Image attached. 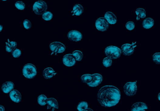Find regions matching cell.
Returning a JSON list of instances; mask_svg holds the SVG:
<instances>
[{
  "instance_id": "6da1fadb",
  "label": "cell",
  "mask_w": 160,
  "mask_h": 111,
  "mask_svg": "<svg viewBox=\"0 0 160 111\" xmlns=\"http://www.w3.org/2000/svg\"><path fill=\"white\" fill-rule=\"evenodd\" d=\"M98 99L103 106L111 107L119 103L121 99V94L120 90L116 86H104L99 89Z\"/></svg>"
},
{
  "instance_id": "7a4b0ae2",
  "label": "cell",
  "mask_w": 160,
  "mask_h": 111,
  "mask_svg": "<svg viewBox=\"0 0 160 111\" xmlns=\"http://www.w3.org/2000/svg\"><path fill=\"white\" fill-rule=\"evenodd\" d=\"M81 79L90 87H95L101 84L103 81V76L100 73L86 74L81 76Z\"/></svg>"
},
{
  "instance_id": "3957f363",
  "label": "cell",
  "mask_w": 160,
  "mask_h": 111,
  "mask_svg": "<svg viewBox=\"0 0 160 111\" xmlns=\"http://www.w3.org/2000/svg\"><path fill=\"white\" fill-rule=\"evenodd\" d=\"M23 74L27 79H32L37 74V70L35 66L31 63H28L23 68Z\"/></svg>"
},
{
  "instance_id": "277c9868",
  "label": "cell",
  "mask_w": 160,
  "mask_h": 111,
  "mask_svg": "<svg viewBox=\"0 0 160 111\" xmlns=\"http://www.w3.org/2000/svg\"><path fill=\"white\" fill-rule=\"evenodd\" d=\"M104 51L107 57L113 59H118L120 56L121 53V49L118 47L115 46H108L107 48H106Z\"/></svg>"
},
{
  "instance_id": "5b68a950",
  "label": "cell",
  "mask_w": 160,
  "mask_h": 111,
  "mask_svg": "<svg viewBox=\"0 0 160 111\" xmlns=\"http://www.w3.org/2000/svg\"><path fill=\"white\" fill-rule=\"evenodd\" d=\"M48 8L47 3L44 1H37L33 5V10L37 15H42Z\"/></svg>"
},
{
  "instance_id": "8992f818",
  "label": "cell",
  "mask_w": 160,
  "mask_h": 111,
  "mask_svg": "<svg viewBox=\"0 0 160 111\" xmlns=\"http://www.w3.org/2000/svg\"><path fill=\"white\" fill-rule=\"evenodd\" d=\"M137 83L136 81H130L124 84L123 87V90L126 96H132L136 94L137 91Z\"/></svg>"
},
{
  "instance_id": "52a82bcc",
  "label": "cell",
  "mask_w": 160,
  "mask_h": 111,
  "mask_svg": "<svg viewBox=\"0 0 160 111\" xmlns=\"http://www.w3.org/2000/svg\"><path fill=\"white\" fill-rule=\"evenodd\" d=\"M49 49L53 53L60 54L65 51L66 46L65 44L61 42H53L49 44Z\"/></svg>"
},
{
  "instance_id": "ba28073f",
  "label": "cell",
  "mask_w": 160,
  "mask_h": 111,
  "mask_svg": "<svg viewBox=\"0 0 160 111\" xmlns=\"http://www.w3.org/2000/svg\"><path fill=\"white\" fill-rule=\"evenodd\" d=\"M97 29L100 31H105L109 28V24L104 18H99L97 19L95 23Z\"/></svg>"
},
{
  "instance_id": "9c48e42d",
  "label": "cell",
  "mask_w": 160,
  "mask_h": 111,
  "mask_svg": "<svg viewBox=\"0 0 160 111\" xmlns=\"http://www.w3.org/2000/svg\"><path fill=\"white\" fill-rule=\"evenodd\" d=\"M63 63L67 67H72L76 63V59L73 57V54H67L63 58Z\"/></svg>"
},
{
  "instance_id": "30bf717a",
  "label": "cell",
  "mask_w": 160,
  "mask_h": 111,
  "mask_svg": "<svg viewBox=\"0 0 160 111\" xmlns=\"http://www.w3.org/2000/svg\"><path fill=\"white\" fill-rule=\"evenodd\" d=\"M68 38L73 41L78 42L81 40L82 39V35L81 33L77 31V30H71L70 31L68 34Z\"/></svg>"
},
{
  "instance_id": "8fae6325",
  "label": "cell",
  "mask_w": 160,
  "mask_h": 111,
  "mask_svg": "<svg viewBox=\"0 0 160 111\" xmlns=\"http://www.w3.org/2000/svg\"><path fill=\"white\" fill-rule=\"evenodd\" d=\"M136 42L133 43V44H124L122 45L121 48L123 50V52L124 54L126 55H131L133 53L134 48L136 47V46H134V44Z\"/></svg>"
},
{
  "instance_id": "7c38bea8",
  "label": "cell",
  "mask_w": 160,
  "mask_h": 111,
  "mask_svg": "<svg viewBox=\"0 0 160 111\" xmlns=\"http://www.w3.org/2000/svg\"><path fill=\"white\" fill-rule=\"evenodd\" d=\"M9 98L13 103H18L21 100V94L18 90L14 89L9 92Z\"/></svg>"
},
{
  "instance_id": "4fadbf2b",
  "label": "cell",
  "mask_w": 160,
  "mask_h": 111,
  "mask_svg": "<svg viewBox=\"0 0 160 111\" xmlns=\"http://www.w3.org/2000/svg\"><path fill=\"white\" fill-rule=\"evenodd\" d=\"M148 109L147 105L142 102H137L132 105L131 111H145Z\"/></svg>"
},
{
  "instance_id": "5bb4252c",
  "label": "cell",
  "mask_w": 160,
  "mask_h": 111,
  "mask_svg": "<svg viewBox=\"0 0 160 111\" xmlns=\"http://www.w3.org/2000/svg\"><path fill=\"white\" fill-rule=\"evenodd\" d=\"M104 19L109 24L111 25H115L117 22V18L116 15L113 13L110 12H108L105 13Z\"/></svg>"
},
{
  "instance_id": "9a60e30c",
  "label": "cell",
  "mask_w": 160,
  "mask_h": 111,
  "mask_svg": "<svg viewBox=\"0 0 160 111\" xmlns=\"http://www.w3.org/2000/svg\"><path fill=\"white\" fill-rule=\"evenodd\" d=\"M14 88V84L12 81H7L3 84L2 86V89L5 94L9 93Z\"/></svg>"
},
{
  "instance_id": "2e32d148",
  "label": "cell",
  "mask_w": 160,
  "mask_h": 111,
  "mask_svg": "<svg viewBox=\"0 0 160 111\" xmlns=\"http://www.w3.org/2000/svg\"><path fill=\"white\" fill-rule=\"evenodd\" d=\"M43 74L44 77L46 79H51L52 77H54L56 75V72L55 69L53 68L48 67L45 68L43 72Z\"/></svg>"
},
{
  "instance_id": "e0dca14e",
  "label": "cell",
  "mask_w": 160,
  "mask_h": 111,
  "mask_svg": "<svg viewBox=\"0 0 160 111\" xmlns=\"http://www.w3.org/2000/svg\"><path fill=\"white\" fill-rule=\"evenodd\" d=\"M16 47H17V43L16 41H10L8 39L6 42L5 49L8 52H12V51L16 49Z\"/></svg>"
},
{
  "instance_id": "ac0fdd59",
  "label": "cell",
  "mask_w": 160,
  "mask_h": 111,
  "mask_svg": "<svg viewBox=\"0 0 160 111\" xmlns=\"http://www.w3.org/2000/svg\"><path fill=\"white\" fill-rule=\"evenodd\" d=\"M154 25V20L151 18H145V20L143 21V27L146 29H148L151 28Z\"/></svg>"
},
{
  "instance_id": "d6986e66",
  "label": "cell",
  "mask_w": 160,
  "mask_h": 111,
  "mask_svg": "<svg viewBox=\"0 0 160 111\" xmlns=\"http://www.w3.org/2000/svg\"><path fill=\"white\" fill-rule=\"evenodd\" d=\"M83 7L82 5L78 4L74 5L73 8V13L74 15L80 16L83 13Z\"/></svg>"
},
{
  "instance_id": "ffe728a7",
  "label": "cell",
  "mask_w": 160,
  "mask_h": 111,
  "mask_svg": "<svg viewBox=\"0 0 160 111\" xmlns=\"http://www.w3.org/2000/svg\"><path fill=\"white\" fill-rule=\"evenodd\" d=\"M48 97L46 96L44 94H40L37 99V102L39 105L41 106H44L47 104L48 102Z\"/></svg>"
},
{
  "instance_id": "44dd1931",
  "label": "cell",
  "mask_w": 160,
  "mask_h": 111,
  "mask_svg": "<svg viewBox=\"0 0 160 111\" xmlns=\"http://www.w3.org/2000/svg\"><path fill=\"white\" fill-rule=\"evenodd\" d=\"M47 104L50 106L51 107H53V109H58L59 104L57 99L54 97H49L48 99V102Z\"/></svg>"
},
{
  "instance_id": "7402d4cb",
  "label": "cell",
  "mask_w": 160,
  "mask_h": 111,
  "mask_svg": "<svg viewBox=\"0 0 160 111\" xmlns=\"http://www.w3.org/2000/svg\"><path fill=\"white\" fill-rule=\"evenodd\" d=\"M136 19H142V18H146V11L145 9L142 8H138L136 10Z\"/></svg>"
},
{
  "instance_id": "603a6c76",
  "label": "cell",
  "mask_w": 160,
  "mask_h": 111,
  "mask_svg": "<svg viewBox=\"0 0 160 111\" xmlns=\"http://www.w3.org/2000/svg\"><path fill=\"white\" fill-rule=\"evenodd\" d=\"M73 56L74 58V59H76V61H80L82 60L83 58V54L81 51L79 50H75L73 52Z\"/></svg>"
},
{
  "instance_id": "cb8c5ba5",
  "label": "cell",
  "mask_w": 160,
  "mask_h": 111,
  "mask_svg": "<svg viewBox=\"0 0 160 111\" xmlns=\"http://www.w3.org/2000/svg\"><path fill=\"white\" fill-rule=\"evenodd\" d=\"M88 104L87 102L81 101L78 104L77 106V110L78 111H84V110L88 109Z\"/></svg>"
},
{
  "instance_id": "d4e9b609",
  "label": "cell",
  "mask_w": 160,
  "mask_h": 111,
  "mask_svg": "<svg viewBox=\"0 0 160 111\" xmlns=\"http://www.w3.org/2000/svg\"><path fill=\"white\" fill-rule=\"evenodd\" d=\"M53 16V13L51 12H45L42 15L41 17H42V18L43 20H45L46 21H49L52 19Z\"/></svg>"
},
{
  "instance_id": "484cf974",
  "label": "cell",
  "mask_w": 160,
  "mask_h": 111,
  "mask_svg": "<svg viewBox=\"0 0 160 111\" xmlns=\"http://www.w3.org/2000/svg\"><path fill=\"white\" fill-rule=\"evenodd\" d=\"M103 64L105 68L110 67V66L112 65V59L106 56L103 60Z\"/></svg>"
},
{
  "instance_id": "4316f807",
  "label": "cell",
  "mask_w": 160,
  "mask_h": 111,
  "mask_svg": "<svg viewBox=\"0 0 160 111\" xmlns=\"http://www.w3.org/2000/svg\"><path fill=\"white\" fill-rule=\"evenodd\" d=\"M15 7L19 10H24L25 9V4L23 2H16L15 4Z\"/></svg>"
},
{
  "instance_id": "83f0119b",
  "label": "cell",
  "mask_w": 160,
  "mask_h": 111,
  "mask_svg": "<svg viewBox=\"0 0 160 111\" xmlns=\"http://www.w3.org/2000/svg\"><path fill=\"white\" fill-rule=\"evenodd\" d=\"M153 61L155 63H156V64H159L160 63V52H155L153 54Z\"/></svg>"
},
{
  "instance_id": "f1b7e54d",
  "label": "cell",
  "mask_w": 160,
  "mask_h": 111,
  "mask_svg": "<svg viewBox=\"0 0 160 111\" xmlns=\"http://www.w3.org/2000/svg\"><path fill=\"white\" fill-rule=\"evenodd\" d=\"M126 28L129 30V31H132L135 28V25L134 23V22L133 21H128V23H126Z\"/></svg>"
},
{
  "instance_id": "f546056e",
  "label": "cell",
  "mask_w": 160,
  "mask_h": 111,
  "mask_svg": "<svg viewBox=\"0 0 160 111\" xmlns=\"http://www.w3.org/2000/svg\"><path fill=\"white\" fill-rule=\"evenodd\" d=\"M23 27L25 29H29L31 28L32 24H31V22L30 20L29 19H25L23 21Z\"/></svg>"
},
{
  "instance_id": "4dcf8cb0",
  "label": "cell",
  "mask_w": 160,
  "mask_h": 111,
  "mask_svg": "<svg viewBox=\"0 0 160 111\" xmlns=\"http://www.w3.org/2000/svg\"><path fill=\"white\" fill-rule=\"evenodd\" d=\"M21 55V51L19 49H16L12 52L13 57L15 58H19Z\"/></svg>"
},
{
  "instance_id": "1f68e13d",
  "label": "cell",
  "mask_w": 160,
  "mask_h": 111,
  "mask_svg": "<svg viewBox=\"0 0 160 111\" xmlns=\"http://www.w3.org/2000/svg\"><path fill=\"white\" fill-rule=\"evenodd\" d=\"M5 107L2 106L0 104V111H5Z\"/></svg>"
},
{
  "instance_id": "d6a6232c",
  "label": "cell",
  "mask_w": 160,
  "mask_h": 111,
  "mask_svg": "<svg viewBox=\"0 0 160 111\" xmlns=\"http://www.w3.org/2000/svg\"><path fill=\"white\" fill-rule=\"evenodd\" d=\"M84 111H93L91 109H89V108H88V109H87L86 110H84Z\"/></svg>"
},
{
  "instance_id": "836d02e7",
  "label": "cell",
  "mask_w": 160,
  "mask_h": 111,
  "mask_svg": "<svg viewBox=\"0 0 160 111\" xmlns=\"http://www.w3.org/2000/svg\"><path fill=\"white\" fill-rule=\"evenodd\" d=\"M2 30H3V26H2V25H0V32H2Z\"/></svg>"
},
{
  "instance_id": "e575fe53",
  "label": "cell",
  "mask_w": 160,
  "mask_h": 111,
  "mask_svg": "<svg viewBox=\"0 0 160 111\" xmlns=\"http://www.w3.org/2000/svg\"><path fill=\"white\" fill-rule=\"evenodd\" d=\"M158 99L159 101H160V92L158 94Z\"/></svg>"
}]
</instances>
